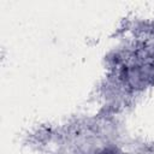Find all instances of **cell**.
Masks as SVG:
<instances>
[{
    "mask_svg": "<svg viewBox=\"0 0 154 154\" xmlns=\"http://www.w3.org/2000/svg\"><path fill=\"white\" fill-rule=\"evenodd\" d=\"M100 154H114V153H112V152H102Z\"/></svg>",
    "mask_w": 154,
    "mask_h": 154,
    "instance_id": "6da1fadb",
    "label": "cell"
}]
</instances>
